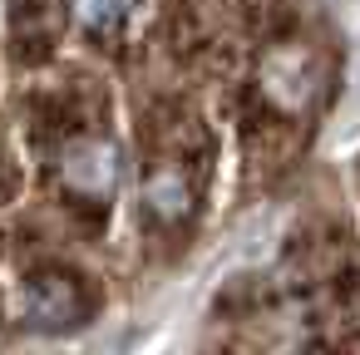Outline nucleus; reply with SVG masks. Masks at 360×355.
Here are the masks:
<instances>
[{
	"label": "nucleus",
	"mask_w": 360,
	"mask_h": 355,
	"mask_svg": "<svg viewBox=\"0 0 360 355\" xmlns=\"http://www.w3.org/2000/svg\"><path fill=\"white\" fill-rule=\"evenodd\" d=\"M119 173H124V158H119L114 138H104V134H75L60 148V183L84 207H104L119 193Z\"/></svg>",
	"instance_id": "2"
},
{
	"label": "nucleus",
	"mask_w": 360,
	"mask_h": 355,
	"mask_svg": "<svg viewBox=\"0 0 360 355\" xmlns=\"http://www.w3.org/2000/svg\"><path fill=\"white\" fill-rule=\"evenodd\" d=\"M143 207H148L158 222H183V217H193V178H188V163H178V158L153 163L148 178H143Z\"/></svg>",
	"instance_id": "4"
},
{
	"label": "nucleus",
	"mask_w": 360,
	"mask_h": 355,
	"mask_svg": "<svg viewBox=\"0 0 360 355\" xmlns=\"http://www.w3.org/2000/svg\"><path fill=\"white\" fill-rule=\"evenodd\" d=\"M15 306H20V321L35 325V330H70V325H84L94 316L99 296H94V286L79 271L45 266V271L20 281Z\"/></svg>",
	"instance_id": "1"
},
{
	"label": "nucleus",
	"mask_w": 360,
	"mask_h": 355,
	"mask_svg": "<svg viewBox=\"0 0 360 355\" xmlns=\"http://www.w3.org/2000/svg\"><path fill=\"white\" fill-rule=\"evenodd\" d=\"M134 15V0H75V25L89 35V40H114L124 35Z\"/></svg>",
	"instance_id": "5"
},
{
	"label": "nucleus",
	"mask_w": 360,
	"mask_h": 355,
	"mask_svg": "<svg viewBox=\"0 0 360 355\" xmlns=\"http://www.w3.org/2000/svg\"><path fill=\"white\" fill-rule=\"evenodd\" d=\"M311 75H316L311 70V50L276 45L266 55V65H262V89H266V99L276 109H306L311 104V84H316Z\"/></svg>",
	"instance_id": "3"
}]
</instances>
